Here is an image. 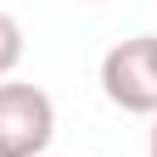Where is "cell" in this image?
<instances>
[{
    "label": "cell",
    "mask_w": 157,
    "mask_h": 157,
    "mask_svg": "<svg viewBox=\"0 0 157 157\" xmlns=\"http://www.w3.org/2000/svg\"><path fill=\"white\" fill-rule=\"evenodd\" d=\"M17 56H23V28H17L11 11H0V73H11Z\"/></svg>",
    "instance_id": "obj_3"
},
{
    "label": "cell",
    "mask_w": 157,
    "mask_h": 157,
    "mask_svg": "<svg viewBox=\"0 0 157 157\" xmlns=\"http://www.w3.org/2000/svg\"><path fill=\"white\" fill-rule=\"evenodd\" d=\"M146 157H157V118H151V146H146Z\"/></svg>",
    "instance_id": "obj_4"
},
{
    "label": "cell",
    "mask_w": 157,
    "mask_h": 157,
    "mask_svg": "<svg viewBox=\"0 0 157 157\" xmlns=\"http://www.w3.org/2000/svg\"><path fill=\"white\" fill-rule=\"evenodd\" d=\"M56 135V107L51 95L28 78L0 84V157H39Z\"/></svg>",
    "instance_id": "obj_2"
},
{
    "label": "cell",
    "mask_w": 157,
    "mask_h": 157,
    "mask_svg": "<svg viewBox=\"0 0 157 157\" xmlns=\"http://www.w3.org/2000/svg\"><path fill=\"white\" fill-rule=\"evenodd\" d=\"M101 90L124 112H151L157 118V34L118 39L101 56Z\"/></svg>",
    "instance_id": "obj_1"
}]
</instances>
